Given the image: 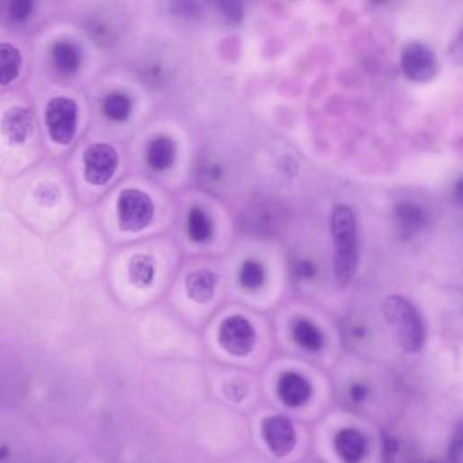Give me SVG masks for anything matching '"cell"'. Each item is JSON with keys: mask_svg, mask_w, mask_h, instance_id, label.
<instances>
[{"mask_svg": "<svg viewBox=\"0 0 463 463\" xmlns=\"http://www.w3.org/2000/svg\"><path fill=\"white\" fill-rule=\"evenodd\" d=\"M218 276L210 269H199L189 273L185 279V290L189 299L196 304H207L215 295Z\"/></svg>", "mask_w": 463, "mask_h": 463, "instance_id": "14", "label": "cell"}, {"mask_svg": "<svg viewBox=\"0 0 463 463\" xmlns=\"http://www.w3.org/2000/svg\"><path fill=\"white\" fill-rule=\"evenodd\" d=\"M334 449L342 462L360 463L367 454V439L359 431L345 428L334 436Z\"/></svg>", "mask_w": 463, "mask_h": 463, "instance_id": "12", "label": "cell"}, {"mask_svg": "<svg viewBox=\"0 0 463 463\" xmlns=\"http://www.w3.org/2000/svg\"><path fill=\"white\" fill-rule=\"evenodd\" d=\"M157 276V261L146 253L133 254L128 262V280L136 288L146 290L151 287Z\"/></svg>", "mask_w": 463, "mask_h": 463, "instance_id": "15", "label": "cell"}, {"mask_svg": "<svg viewBox=\"0 0 463 463\" xmlns=\"http://www.w3.org/2000/svg\"><path fill=\"white\" fill-rule=\"evenodd\" d=\"M276 390L282 403L290 408L306 405L313 395L312 384L298 373L283 374Z\"/></svg>", "mask_w": 463, "mask_h": 463, "instance_id": "10", "label": "cell"}, {"mask_svg": "<svg viewBox=\"0 0 463 463\" xmlns=\"http://www.w3.org/2000/svg\"><path fill=\"white\" fill-rule=\"evenodd\" d=\"M314 273V265L307 259H302L295 265V275L298 276L299 279H312Z\"/></svg>", "mask_w": 463, "mask_h": 463, "instance_id": "28", "label": "cell"}, {"mask_svg": "<svg viewBox=\"0 0 463 463\" xmlns=\"http://www.w3.org/2000/svg\"><path fill=\"white\" fill-rule=\"evenodd\" d=\"M34 127L36 116L26 106H12L0 117V133L12 147L23 146L33 135Z\"/></svg>", "mask_w": 463, "mask_h": 463, "instance_id": "7", "label": "cell"}, {"mask_svg": "<svg viewBox=\"0 0 463 463\" xmlns=\"http://www.w3.org/2000/svg\"><path fill=\"white\" fill-rule=\"evenodd\" d=\"M219 9H221L222 14L226 18L230 23H237L242 20L243 17V10L241 4H235V2H229V4H221L219 5Z\"/></svg>", "mask_w": 463, "mask_h": 463, "instance_id": "26", "label": "cell"}, {"mask_svg": "<svg viewBox=\"0 0 463 463\" xmlns=\"http://www.w3.org/2000/svg\"><path fill=\"white\" fill-rule=\"evenodd\" d=\"M50 61L58 74L69 77L77 74L82 66V50L75 42L59 40L50 47Z\"/></svg>", "mask_w": 463, "mask_h": 463, "instance_id": "11", "label": "cell"}, {"mask_svg": "<svg viewBox=\"0 0 463 463\" xmlns=\"http://www.w3.org/2000/svg\"><path fill=\"white\" fill-rule=\"evenodd\" d=\"M261 432L268 449L276 457H286L295 449V428L287 417H267L262 420Z\"/></svg>", "mask_w": 463, "mask_h": 463, "instance_id": "9", "label": "cell"}, {"mask_svg": "<svg viewBox=\"0 0 463 463\" xmlns=\"http://www.w3.org/2000/svg\"><path fill=\"white\" fill-rule=\"evenodd\" d=\"M367 395H368V390L364 385L355 384L350 386V395L353 401L356 403H360V401H364L367 398Z\"/></svg>", "mask_w": 463, "mask_h": 463, "instance_id": "29", "label": "cell"}, {"mask_svg": "<svg viewBox=\"0 0 463 463\" xmlns=\"http://www.w3.org/2000/svg\"><path fill=\"white\" fill-rule=\"evenodd\" d=\"M462 431L457 428L449 444V458L451 463H462Z\"/></svg>", "mask_w": 463, "mask_h": 463, "instance_id": "27", "label": "cell"}, {"mask_svg": "<svg viewBox=\"0 0 463 463\" xmlns=\"http://www.w3.org/2000/svg\"><path fill=\"white\" fill-rule=\"evenodd\" d=\"M45 125L50 141L59 146H69L79 125V106L72 98L55 97L45 106Z\"/></svg>", "mask_w": 463, "mask_h": 463, "instance_id": "4", "label": "cell"}, {"mask_svg": "<svg viewBox=\"0 0 463 463\" xmlns=\"http://www.w3.org/2000/svg\"><path fill=\"white\" fill-rule=\"evenodd\" d=\"M133 100L123 91H113L103 101V113L112 123H125L132 116Z\"/></svg>", "mask_w": 463, "mask_h": 463, "instance_id": "19", "label": "cell"}, {"mask_svg": "<svg viewBox=\"0 0 463 463\" xmlns=\"http://www.w3.org/2000/svg\"><path fill=\"white\" fill-rule=\"evenodd\" d=\"M382 313L398 345L405 352H419L425 342V328L416 307L404 296L390 295L382 302Z\"/></svg>", "mask_w": 463, "mask_h": 463, "instance_id": "2", "label": "cell"}, {"mask_svg": "<svg viewBox=\"0 0 463 463\" xmlns=\"http://www.w3.org/2000/svg\"><path fill=\"white\" fill-rule=\"evenodd\" d=\"M176 144L168 136H158L150 141L146 151V160L155 171H166L176 160Z\"/></svg>", "mask_w": 463, "mask_h": 463, "instance_id": "16", "label": "cell"}, {"mask_svg": "<svg viewBox=\"0 0 463 463\" xmlns=\"http://www.w3.org/2000/svg\"><path fill=\"white\" fill-rule=\"evenodd\" d=\"M224 393H226L229 400L240 403V401H242L243 398L248 395V384L243 382L242 379H232V381L227 385Z\"/></svg>", "mask_w": 463, "mask_h": 463, "instance_id": "25", "label": "cell"}, {"mask_svg": "<svg viewBox=\"0 0 463 463\" xmlns=\"http://www.w3.org/2000/svg\"><path fill=\"white\" fill-rule=\"evenodd\" d=\"M436 59L432 50L422 42L406 45L401 56V67L408 79L417 83L428 82L436 75Z\"/></svg>", "mask_w": 463, "mask_h": 463, "instance_id": "8", "label": "cell"}, {"mask_svg": "<svg viewBox=\"0 0 463 463\" xmlns=\"http://www.w3.org/2000/svg\"><path fill=\"white\" fill-rule=\"evenodd\" d=\"M277 207L279 205L270 204V203L256 205V208H253L246 218L250 229L265 232V234L277 232L283 222L282 210Z\"/></svg>", "mask_w": 463, "mask_h": 463, "instance_id": "17", "label": "cell"}, {"mask_svg": "<svg viewBox=\"0 0 463 463\" xmlns=\"http://www.w3.org/2000/svg\"><path fill=\"white\" fill-rule=\"evenodd\" d=\"M63 192L56 182L44 181L37 184L33 191V200L37 205L44 208H53L61 202Z\"/></svg>", "mask_w": 463, "mask_h": 463, "instance_id": "22", "label": "cell"}, {"mask_svg": "<svg viewBox=\"0 0 463 463\" xmlns=\"http://www.w3.org/2000/svg\"><path fill=\"white\" fill-rule=\"evenodd\" d=\"M334 238V277L341 288L352 282L358 269V232L352 208L337 205L331 213Z\"/></svg>", "mask_w": 463, "mask_h": 463, "instance_id": "1", "label": "cell"}, {"mask_svg": "<svg viewBox=\"0 0 463 463\" xmlns=\"http://www.w3.org/2000/svg\"><path fill=\"white\" fill-rule=\"evenodd\" d=\"M395 226L398 235L404 240L419 234L428 224V215L419 205L412 203H400L395 211Z\"/></svg>", "mask_w": 463, "mask_h": 463, "instance_id": "13", "label": "cell"}, {"mask_svg": "<svg viewBox=\"0 0 463 463\" xmlns=\"http://www.w3.org/2000/svg\"><path fill=\"white\" fill-rule=\"evenodd\" d=\"M82 160L85 181L95 186H103L116 174L120 157L117 150L111 144L95 143L85 150Z\"/></svg>", "mask_w": 463, "mask_h": 463, "instance_id": "5", "label": "cell"}, {"mask_svg": "<svg viewBox=\"0 0 463 463\" xmlns=\"http://www.w3.org/2000/svg\"><path fill=\"white\" fill-rule=\"evenodd\" d=\"M34 5L31 0H14L10 2L9 7H7V14L9 18L14 23H25L32 13H33Z\"/></svg>", "mask_w": 463, "mask_h": 463, "instance_id": "24", "label": "cell"}, {"mask_svg": "<svg viewBox=\"0 0 463 463\" xmlns=\"http://www.w3.org/2000/svg\"><path fill=\"white\" fill-rule=\"evenodd\" d=\"M186 230H188L189 238H191L194 242H207V241L213 237V221H211L210 216H208L204 211L197 207L192 208V210L189 211Z\"/></svg>", "mask_w": 463, "mask_h": 463, "instance_id": "21", "label": "cell"}, {"mask_svg": "<svg viewBox=\"0 0 463 463\" xmlns=\"http://www.w3.org/2000/svg\"><path fill=\"white\" fill-rule=\"evenodd\" d=\"M23 53L10 42H0V86H7L20 77Z\"/></svg>", "mask_w": 463, "mask_h": 463, "instance_id": "18", "label": "cell"}, {"mask_svg": "<svg viewBox=\"0 0 463 463\" xmlns=\"http://www.w3.org/2000/svg\"><path fill=\"white\" fill-rule=\"evenodd\" d=\"M265 282V270L259 262L254 259L243 262L240 272V283L246 290H257Z\"/></svg>", "mask_w": 463, "mask_h": 463, "instance_id": "23", "label": "cell"}, {"mask_svg": "<svg viewBox=\"0 0 463 463\" xmlns=\"http://www.w3.org/2000/svg\"><path fill=\"white\" fill-rule=\"evenodd\" d=\"M293 337L298 345L307 350H320L323 345V334L307 320H296L293 323Z\"/></svg>", "mask_w": 463, "mask_h": 463, "instance_id": "20", "label": "cell"}, {"mask_svg": "<svg viewBox=\"0 0 463 463\" xmlns=\"http://www.w3.org/2000/svg\"><path fill=\"white\" fill-rule=\"evenodd\" d=\"M257 336L253 325L242 315H232L222 322L219 342L230 355L243 358L256 347Z\"/></svg>", "mask_w": 463, "mask_h": 463, "instance_id": "6", "label": "cell"}, {"mask_svg": "<svg viewBox=\"0 0 463 463\" xmlns=\"http://www.w3.org/2000/svg\"><path fill=\"white\" fill-rule=\"evenodd\" d=\"M117 223L124 232H141L151 224L155 207L146 192L125 188L120 192L116 204Z\"/></svg>", "mask_w": 463, "mask_h": 463, "instance_id": "3", "label": "cell"}]
</instances>
